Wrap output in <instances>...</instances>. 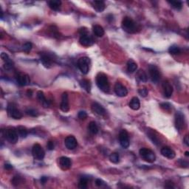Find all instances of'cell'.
I'll return each mask as SVG.
<instances>
[{
    "instance_id": "obj_1",
    "label": "cell",
    "mask_w": 189,
    "mask_h": 189,
    "mask_svg": "<svg viewBox=\"0 0 189 189\" xmlns=\"http://www.w3.org/2000/svg\"><path fill=\"white\" fill-rule=\"evenodd\" d=\"M96 84L99 89L104 92H109L110 87H109L108 78L104 73H99L96 76Z\"/></svg>"
},
{
    "instance_id": "obj_2",
    "label": "cell",
    "mask_w": 189,
    "mask_h": 189,
    "mask_svg": "<svg viewBox=\"0 0 189 189\" xmlns=\"http://www.w3.org/2000/svg\"><path fill=\"white\" fill-rule=\"evenodd\" d=\"M122 28L129 33H133L137 31V25L129 17H125L122 21Z\"/></svg>"
},
{
    "instance_id": "obj_3",
    "label": "cell",
    "mask_w": 189,
    "mask_h": 189,
    "mask_svg": "<svg viewBox=\"0 0 189 189\" xmlns=\"http://www.w3.org/2000/svg\"><path fill=\"white\" fill-rule=\"evenodd\" d=\"M18 132L13 128H8L4 132V136L6 140L9 141L10 143L15 144L18 142L19 136H18Z\"/></svg>"
},
{
    "instance_id": "obj_4",
    "label": "cell",
    "mask_w": 189,
    "mask_h": 189,
    "mask_svg": "<svg viewBox=\"0 0 189 189\" xmlns=\"http://www.w3.org/2000/svg\"><path fill=\"white\" fill-rule=\"evenodd\" d=\"M140 157L143 159L145 161L148 162V163H152L156 160V155L151 150L148 149V148H142L139 151Z\"/></svg>"
},
{
    "instance_id": "obj_5",
    "label": "cell",
    "mask_w": 189,
    "mask_h": 189,
    "mask_svg": "<svg viewBox=\"0 0 189 189\" xmlns=\"http://www.w3.org/2000/svg\"><path fill=\"white\" fill-rule=\"evenodd\" d=\"M90 59L88 57H81L78 61V67L83 74H87L89 70Z\"/></svg>"
},
{
    "instance_id": "obj_6",
    "label": "cell",
    "mask_w": 189,
    "mask_h": 189,
    "mask_svg": "<svg viewBox=\"0 0 189 189\" xmlns=\"http://www.w3.org/2000/svg\"><path fill=\"white\" fill-rule=\"evenodd\" d=\"M7 113L9 116L11 117L12 118L16 120H19L22 118V114L21 113L20 111L16 108V105L13 103H9L7 106Z\"/></svg>"
},
{
    "instance_id": "obj_7",
    "label": "cell",
    "mask_w": 189,
    "mask_h": 189,
    "mask_svg": "<svg viewBox=\"0 0 189 189\" xmlns=\"http://www.w3.org/2000/svg\"><path fill=\"white\" fill-rule=\"evenodd\" d=\"M32 154L33 156L36 160H42L44 159V155H45V152H44V149L41 147V145L36 143L33 145L32 148Z\"/></svg>"
},
{
    "instance_id": "obj_8",
    "label": "cell",
    "mask_w": 189,
    "mask_h": 189,
    "mask_svg": "<svg viewBox=\"0 0 189 189\" xmlns=\"http://www.w3.org/2000/svg\"><path fill=\"white\" fill-rule=\"evenodd\" d=\"M119 140L121 146L124 148H127L129 146V134L126 130H121L119 134Z\"/></svg>"
},
{
    "instance_id": "obj_9",
    "label": "cell",
    "mask_w": 189,
    "mask_h": 189,
    "mask_svg": "<svg viewBox=\"0 0 189 189\" xmlns=\"http://www.w3.org/2000/svg\"><path fill=\"white\" fill-rule=\"evenodd\" d=\"M185 126V117L181 112H177L175 115V126L178 131H181Z\"/></svg>"
},
{
    "instance_id": "obj_10",
    "label": "cell",
    "mask_w": 189,
    "mask_h": 189,
    "mask_svg": "<svg viewBox=\"0 0 189 189\" xmlns=\"http://www.w3.org/2000/svg\"><path fill=\"white\" fill-rule=\"evenodd\" d=\"M148 71H149L150 78L151 81L154 83L158 81L160 78V73L159 71L158 68L154 65H150L148 67Z\"/></svg>"
},
{
    "instance_id": "obj_11",
    "label": "cell",
    "mask_w": 189,
    "mask_h": 189,
    "mask_svg": "<svg viewBox=\"0 0 189 189\" xmlns=\"http://www.w3.org/2000/svg\"><path fill=\"white\" fill-rule=\"evenodd\" d=\"M16 79L17 83L20 86H27V85L30 84V82H31L29 76L22 73H18L16 75Z\"/></svg>"
},
{
    "instance_id": "obj_12",
    "label": "cell",
    "mask_w": 189,
    "mask_h": 189,
    "mask_svg": "<svg viewBox=\"0 0 189 189\" xmlns=\"http://www.w3.org/2000/svg\"><path fill=\"white\" fill-rule=\"evenodd\" d=\"M115 92L119 97H125L128 94V90L126 88L121 84L120 82H117L115 85Z\"/></svg>"
},
{
    "instance_id": "obj_13",
    "label": "cell",
    "mask_w": 189,
    "mask_h": 189,
    "mask_svg": "<svg viewBox=\"0 0 189 189\" xmlns=\"http://www.w3.org/2000/svg\"><path fill=\"white\" fill-rule=\"evenodd\" d=\"M60 109L61 111L67 112L70 110V104H69L68 94L67 92H64L61 96V102L60 105Z\"/></svg>"
},
{
    "instance_id": "obj_14",
    "label": "cell",
    "mask_w": 189,
    "mask_h": 189,
    "mask_svg": "<svg viewBox=\"0 0 189 189\" xmlns=\"http://www.w3.org/2000/svg\"><path fill=\"white\" fill-rule=\"evenodd\" d=\"M79 42L82 46L89 47V46L93 44L94 41L90 36L87 35V34H82L80 37V39H79Z\"/></svg>"
},
{
    "instance_id": "obj_15",
    "label": "cell",
    "mask_w": 189,
    "mask_h": 189,
    "mask_svg": "<svg viewBox=\"0 0 189 189\" xmlns=\"http://www.w3.org/2000/svg\"><path fill=\"white\" fill-rule=\"evenodd\" d=\"M64 143H65L66 147L70 150H73L76 148L78 145L77 140L73 136H68L67 137H66L65 140H64Z\"/></svg>"
},
{
    "instance_id": "obj_16",
    "label": "cell",
    "mask_w": 189,
    "mask_h": 189,
    "mask_svg": "<svg viewBox=\"0 0 189 189\" xmlns=\"http://www.w3.org/2000/svg\"><path fill=\"white\" fill-rule=\"evenodd\" d=\"M92 110L94 113H95L96 115H99V116H104L106 115V110H105L104 108L101 106L100 104L97 103H93L92 104Z\"/></svg>"
},
{
    "instance_id": "obj_17",
    "label": "cell",
    "mask_w": 189,
    "mask_h": 189,
    "mask_svg": "<svg viewBox=\"0 0 189 189\" xmlns=\"http://www.w3.org/2000/svg\"><path fill=\"white\" fill-rule=\"evenodd\" d=\"M163 89L165 97L169 98L172 95V93H173V87H172V84L168 81H164L163 83Z\"/></svg>"
},
{
    "instance_id": "obj_18",
    "label": "cell",
    "mask_w": 189,
    "mask_h": 189,
    "mask_svg": "<svg viewBox=\"0 0 189 189\" xmlns=\"http://www.w3.org/2000/svg\"><path fill=\"white\" fill-rule=\"evenodd\" d=\"M160 152H161V154L163 157L169 159H173L174 158L175 156H176V154H175L174 151L172 148L167 146L163 147V148H161Z\"/></svg>"
},
{
    "instance_id": "obj_19",
    "label": "cell",
    "mask_w": 189,
    "mask_h": 189,
    "mask_svg": "<svg viewBox=\"0 0 189 189\" xmlns=\"http://www.w3.org/2000/svg\"><path fill=\"white\" fill-rule=\"evenodd\" d=\"M71 160L67 157H61L59 158V165L63 169H68L71 167Z\"/></svg>"
},
{
    "instance_id": "obj_20",
    "label": "cell",
    "mask_w": 189,
    "mask_h": 189,
    "mask_svg": "<svg viewBox=\"0 0 189 189\" xmlns=\"http://www.w3.org/2000/svg\"><path fill=\"white\" fill-rule=\"evenodd\" d=\"M92 5L94 10L98 13H101L104 10L106 5H105L104 1H94L92 2Z\"/></svg>"
},
{
    "instance_id": "obj_21",
    "label": "cell",
    "mask_w": 189,
    "mask_h": 189,
    "mask_svg": "<svg viewBox=\"0 0 189 189\" xmlns=\"http://www.w3.org/2000/svg\"><path fill=\"white\" fill-rule=\"evenodd\" d=\"M129 107L133 110H138L140 107V100L138 97H134L129 102Z\"/></svg>"
},
{
    "instance_id": "obj_22",
    "label": "cell",
    "mask_w": 189,
    "mask_h": 189,
    "mask_svg": "<svg viewBox=\"0 0 189 189\" xmlns=\"http://www.w3.org/2000/svg\"><path fill=\"white\" fill-rule=\"evenodd\" d=\"M41 61L43 64V65L46 67H50L52 64V58L49 56L48 55L46 54H43L41 56Z\"/></svg>"
},
{
    "instance_id": "obj_23",
    "label": "cell",
    "mask_w": 189,
    "mask_h": 189,
    "mask_svg": "<svg viewBox=\"0 0 189 189\" xmlns=\"http://www.w3.org/2000/svg\"><path fill=\"white\" fill-rule=\"evenodd\" d=\"M92 30H93L94 34L97 37H102L104 35V30H103V28L100 25H94L93 28H92Z\"/></svg>"
},
{
    "instance_id": "obj_24",
    "label": "cell",
    "mask_w": 189,
    "mask_h": 189,
    "mask_svg": "<svg viewBox=\"0 0 189 189\" xmlns=\"http://www.w3.org/2000/svg\"><path fill=\"white\" fill-rule=\"evenodd\" d=\"M37 97H38L39 100L44 105V107H47L49 106V101L46 99L44 92H41V91H39L37 92Z\"/></svg>"
},
{
    "instance_id": "obj_25",
    "label": "cell",
    "mask_w": 189,
    "mask_h": 189,
    "mask_svg": "<svg viewBox=\"0 0 189 189\" xmlns=\"http://www.w3.org/2000/svg\"><path fill=\"white\" fill-rule=\"evenodd\" d=\"M49 7L53 10H58L61 7V1L59 0H52L48 2Z\"/></svg>"
},
{
    "instance_id": "obj_26",
    "label": "cell",
    "mask_w": 189,
    "mask_h": 189,
    "mask_svg": "<svg viewBox=\"0 0 189 189\" xmlns=\"http://www.w3.org/2000/svg\"><path fill=\"white\" fill-rule=\"evenodd\" d=\"M136 78L138 81L141 82H146L147 79H148V77H147L146 73L144 72V70H140L137 73V75H136Z\"/></svg>"
},
{
    "instance_id": "obj_27",
    "label": "cell",
    "mask_w": 189,
    "mask_h": 189,
    "mask_svg": "<svg viewBox=\"0 0 189 189\" xmlns=\"http://www.w3.org/2000/svg\"><path fill=\"white\" fill-rule=\"evenodd\" d=\"M127 70L129 73H134L137 70V64L133 60H129L127 63Z\"/></svg>"
},
{
    "instance_id": "obj_28",
    "label": "cell",
    "mask_w": 189,
    "mask_h": 189,
    "mask_svg": "<svg viewBox=\"0 0 189 189\" xmlns=\"http://www.w3.org/2000/svg\"><path fill=\"white\" fill-rule=\"evenodd\" d=\"M80 85L83 89H84L87 92H90L91 90V84L89 81L87 80V79H83L80 81Z\"/></svg>"
},
{
    "instance_id": "obj_29",
    "label": "cell",
    "mask_w": 189,
    "mask_h": 189,
    "mask_svg": "<svg viewBox=\"0 0 189 189\" xmlns=\"http://www.w3.org/2000/svg\"><path fill=\"white\" fill-rule=\"evenodd\" d=\"M88 129H89V132L93 134H96L98 132V127H97L96 123L93 122V121L89 123V126H88Z\"/></svg>"
},
{
    "instance_id": "obj_30",
    "label": "cell",
    "mask_w": 189,
    "mask_h": 189,
    "mask_svg": "<svg viewBox=\"0 0 189 189\" xmlns=\"http://www.w3.org/2000/svg\"><path fill=\"white\" fill-rule=\"evenodd\" d=\"M17 132L19 136L22 137H26L28 135V130L24 126H18L17 127Z\"/></svg>"
},
{
    "instance_id": "obj_31",
    "label": "cell",
    "mask_w": 189,
    "mask_h": 189,
    "mask_svg": "<svg viewBox=\"0 0 189 189\" xmlns=\"http://www.w3.org/2000/svg\"><path fill=\"white\" fill-rule=\"evenodd\" d=\"M169 52L172 55H178L181 52V49L177 45H172L169 47Z\"/></svg>"
},
{
    "instance_id": "obj_32",
    "label": "cell",
    "mask_w": 189,
    "mask_h": 189,
    "mask_svg": "<svg viewBox=\"0 0 189 189\" xmlns=\"http://www.w3.org/2000/svg\"><path fill=\"white\" fill-rule=\"evenodd\" d=\"M109 160L113 163H118L120 162V156L119 154L116 152L112 153L109 156Z\"/></svg>"
},
{
    "instance_id": "obj_33",
    "label": "cell",
    "mask_w": 189,
    "mask_h": 189,
    "mask_svg": "<svg viewBox=\"0 0 189 189\" xmlns=\"http://www.w3.org/2000/svg\"><path fill=\"white\" fill-rule=\"evenodd\" d=\"M169 3L171 4V5H172V7H173V8L176 9V10H181L182 7V4L181 1H169Z\"/></svg>"
},
{
    "instance_id": "obj_34",
    "label": "cell",
    "mask_w": 189,
    "mask_h": 189,
    "mask_svg": "<svg viewBox=\"0 0 189 189\" xmlns=\"http://www.w3.org/2000/svg\"><path fill=\"white\" fill-rule=\"evenodd\" d=\"M87 187V180L85 177H81L79 182V188L84 189Z\"/></svg>"
},
{
    "instance_id": "obj_35",
    "label": "cell",
    "mask_w": 189,
    "mask_h": 189,
    "mask_svg": "<svg viewBox=\"0 0 189 189\" xmlns=\"http://www.w3.org/2000/svg\"><path fill=\"white\" fill-rule=\"evenodd\" d=\"M32 49V44L31 42H27L25 44H23L22 46V49H23L24 52H29Z\"/></svg>"
},
{
    "instance_id": "obj_36",
    "label": "cell",
    "mask_w": 189,
    "mask_h": 189,
    "mask_svg": "<svg viewBox=\"0 0 189 189\" xmlns=\"http://www.w3.org/2000/svg\"><path fill=\"white\" fill-rule=\"evenodd\" d=\"M22 181H23V180H22V177H20L19 176H16L13 177V180H12V183L14 185H18L20 183H22Z\"/></svg>"
},
{
    "instance_id": "obj_37",
    "label": "cell",
    "mask_w": 189,
    "mask_h": 189,
    "mask_svg": "<svg viewBox=\"0 0 189 189\" xmlns=\"http://www.w3.org/2000/svg\"><path fill=\"white\" fill-rule=\"evenodd\" d=\"M1 58L3 61H4V63H9V62H12V61L10 60V58H9L8 55L6 54L5 52H2L1 55Z\"/></svg>"
},
{
    "instance_id": "obj_38",
    "label": "cell",
    "mask_w": 189,
    "mask_h": 189,
    "mask_svg": "<svg viewBox=\"0 0 189 189\" xmlns=\"http://www.w3.org/2000/svg\"><path fill=\"white\" fill-rule=\"evenodd\" d=\"M138 92H139V94H140V95L142 96V97H146V96L148 95V89H147L145 87L141 88V89H139Z\"/></svg>"
},
{
    "instance_id": "obj_39",
    "label": "cell",
    "mask_w": 189,
    "mask_h": 189,
    "mask_svg": "<svg viewBox=\"0 0 189 189\" xmlns=\"http://www.w3.org/2000/svg\"><path fill=\"white\" fill-rule=\"evenodd\" d=\"M26 113L28 114V115H31V116H33V117H36L37 115H38V112H37L36 110H34V109H28V110H27Z\"/></svg>"
},
{
    "instance_id": "obj_40",
    "label": "cell",
    "mask_w": 189,
    "mask_h": 189,
    "mask_svg": "<svg viewBox=\"0 0 189 189\" xmlns=\"http://www.w3.org/2000/svg\"><path fill=\"white\" fill-rule=\"evenodd\" d=\"M78 117H79V119L81 120L85 119V118H87V112H84V111H81V112H79Z\"/></svg>"
},
{
    "instance_id": "obj_41",
    "label": "cell",
    "mask_w": 189,
    "mask_h": 189,
    "mask_svg": "<svg viewBox=\"0 0 189 189\" xmlns=\"http://www.w3.org/2000/svg\"><path fill=\"white\" fill-rule=\"evenodd\" d=\"M165 188H174V185L173 182L171 180H167L165 182Z\"/></svg>"
},
{
    "instance_id": "obj_42",
    "label": "cell",
    "mask_w": 189,
    "mask_h": 189,
    "mask_svg": "<svg viewBox=\"0 0 189 189\" xmlns=\"http://www.w3.org/2000/svg\"><path fill=\"white\" fill-rule=\"evenodd\" d=\"M160 106H161V107L163 108V109H164L165 110H167V111L170 110L171 108H172V106H171L170 103H161V104H160Z\"/></svg>"
},
{
    "instance_id": "obj_43",
    "label": "cell",
    "mask_w": 189,
    "mask_h": 189,
    "mask_svg": "<svg viewBox=\"0 0 189 189\" xmlns=\"http://www.w3.org/2000/svg\"><path fill=\"white\" fill-rule=\"evenodd\" d=\"M47 147L49 150L54 149V142L52 141H49L47 144Z\"/></svg>"
},
{
    "instance_id": "obj_44",
    "label": "cell",
    "mask_w": 189,
    "mask_h": 189,
    "mask_svg": "<svg viewBox=\"0 0 189 189\" xmlns=\"http://www.w3.org/2000/svg\"><path fill=\"white\" fill-rule=\"evenodd\" d=\"M103 182L101 180L97 179L95 180V185H97V186H101V185H103Z\"/></svg>"
},
{
    "instance_id": "obj_45",
    "label": "cell",
    "mask_w": 189,
    "mask_h": 189,
    "mask_svg": "<svg viewBox=\"0 0 189 189\" xmlns=\"http://www.w3.org/2000/svg\"><path fill=\"white\" fill-rule=\"evenodd\" d=\"M188 142H189L188 141V135H186V136H185V138H184V142H185V145H186L187 146H188V145H189Z\"/></svg>"
},
{
    "instance_id": "obj_46",
    "label": "cell",
    "mask_w": 189,
    "mask_h": 189,
    "mask_svg": "<svg viewBox=\"0 0 189 189\" xmlns=\"http://www.w3.org/2000/svg\"><path fill=\"white\" fill-rule=\"evenodd\" d=\"M47 178L46 177H41V183H42V184L45 183V182H47Z\"/></svg>"
},
{
    "instance_id": "obj_47",
    "label": "cell",
    "mask_w": 189,
    "mask_h": 189,
    "mask_svg": "<svg viewBox=\"0 0 189 189\" xmlns=\"http://www.w3.org/2000/svg\"><path fill=\"white\" fill-rule=\"evenodd\" d=\"M4 168H5L6 169H13V166H12L11 165L6 164L5 166H4Z\"/></svg>"
},
{
    "instance_id": "obj_48",
    "label": "cell",
    "mask_w": 189,
    "mask_h": 189,
    "mask_svg": "<svg viewBox=\"0 0 189 189\" xmlns=\"http://www.w3.org/2000/svg\"><path fill=\"white\" fill-rule=\"evenodd\" d=\"M185 155H186V156H188V155H189L188 151H186V152H185Z\"/></svg>"
}]
</instances>
